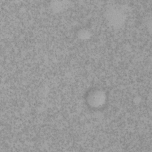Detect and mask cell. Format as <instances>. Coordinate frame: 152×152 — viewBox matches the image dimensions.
<instances>
[{"instance_id":"obj_1","label":"cell","mask_w":152,"mask_h":152,"mask_svg":"<svg viewBox=\"0 0 152 152\" xmlns=\"http://www.w3.org/2000/svg\"><path fill=\"white\" fill-rule=\"evenodd\" d=\"M106 95L101 90H96L91 91L87 97L89 104L93 107H97L102 106L105 102Z\"/></svg>"},{"instance_id":"obj_2","label":"cell","mask_w":152,"mask_h":152,"mask_svg":"<svg viewBox=\"0 0 152 152\" xmlns=\"http://www.w3.org/2000/svg\"><path fill=\"white\" fill-rule=\"evenodd\" d=\"M123 14V13L115 10L109 11L108 14V20L109 22L114 26L120 25L124 21Z\"/></svg>"},{"instance_id":"obj_3","label":"cell","mask_w":152,"mask_h":152,"mask_svg":"<svg viewBox=\"0 0 152 152\" xmlns=\"http://www.w3.org/2000/svg\"><path fill=\"white\" fill-rule=\"evenodd\" d=\"M90 33L87 30H83L80 33V37L81 39H87L90 36Z\"/></svg>"}]
</instances>
